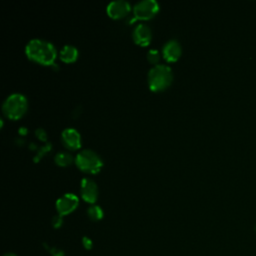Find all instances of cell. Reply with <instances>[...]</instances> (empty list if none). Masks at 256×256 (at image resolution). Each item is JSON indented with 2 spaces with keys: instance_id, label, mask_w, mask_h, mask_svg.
Instances as JSON below:
<instances>
[{
  "instance_id": "cell-1",
  "label": "cell",
  "mask_w": 256,
  "mask_h": 256,
  "mask_svg": "<svg viewBox=\"0 0 256 256\" xmlns=\"http://www.w3.org/2000/svg\"><path fill=\"white\" fill-rule=\"evenodd\" d=\"M25 52L30 59L45 65L52 64L57 56L55 46L51 42L40 38L29 40L25 46Z\"/></svg>"
},
{
  "instance_id": "cell-2",
  "label": "cell",
  "mask_w": 256,
  "mask_h": 256,
  "mask_svg": "<svg viewBox=\"0 0 256 256\" xmlns=\"http://www.w3.org/2000/svg\"><path fill=\"white\" fill-rule=\"evenodd\" d=\"M173 80V72L166 64L153 65L148 72V85L152 91H162L166 89Z\"/></svg>"
},
{
  "instance_id": "cell-3",
  "label": "cell",
  "mask_w": 256,
  "mask_h": 256,
  "mask_svg": "<svg viewBox=\"0 0 256 256\" xmlns=\"http://www.w3.org/2000/svg\"><path fill=\"white\" fill-rule=\"evenodd\" d=\"M28 108V100L22 93H12L3 102L2 110L10 119H18L22 117Z\"/></svg>"
},
{
  "instance_id": "cell-4",
  "label": "cell",
  "mask_w": 256,
  "mask_h": 256,
  "mask_svg": "<svg viewBox=\"0 0 256 256\" xmlns=\"http://www.w3.org/2000/svg\"><path fill=\"white\" fill-rule=\"evenodd\" d=\"M75 163L80 170L88 173H97L103 166L101 157L91 149L80 151L75 157Z\"/></svg>"
},
{
  "instance_id": "cell-5",
  "label": "cell",
  "mask_w": 256,
  "mask_h": 256,
  "mask_svg": "<svg viewBox=\"0 0 256 256\" xmlns=\"http://www.w3.org/2000/svg\"><path fill=\"white\" fill-rule=\"evenodd\" d=\"M159 10V3L156 0H140L133 7L135 18L149 19Z\"/></svg>"
},
{
  "instance_id": "cell-6",
  "label": "cell",
  "mask_w": 256,
  "mask_h": 256,
  "mask_svg": "<svg viewBox=\"0 0 256 256\" xmlns=\"http://www.w3.org/2000/svg\"><path fill=\"white\" fill-rule=\"evenodd\" d=\"M79 199L73 193H65L61 197H59L56 201V209L58 214L61 216L67 215L73 212L78 206Z\"/></svg>"
},
{
  "instance_id": "cell-7",
  "label": "cell",
  "mask_w": 256,
  "mask_h": 256,
  "mask_svg": "<svg viewBox=\"0 0 256 256\" xmlns=\"http://www.w3.org/2000/svg\"><path fill=\"white\" fill-rule=\"evenodd\" d=\"M81 197L88 203H94L98 198V186L94 180L90 178H83L80 184Z\"/></svg>"
},
{
  "instance_id": "cell-8",
  "label": "cell",
  "mask_w": 256,
  "mask_h": 256,
  "mask_svg": "<svg viewBox=\"0 0 256 256\" xmlns=\"http://www.w3.org/2000/svg\"><path fill=\"white\" fill-rule=\"evenodd\" d=\"M130 3L126 0H114L107 5V13L112 18H120L130 11Z\"/></svg>"
},
{
  "instance_id": "cell-9",
  "label": "cell",
  "mask_w": 256,
  "mask_h": 256,
  "mask_svg": "<svg viewBox=\"0 0 256 256\" xmlns=\"http://www.w3.org/2000/svg\"><path fill=\"white\" fill-rule=\"evenodd\" d=\"M133 39L141 46L148 45L152 39L151 28L144 23L137 24L133 29Z\"/></svg>"
},
{
  "instance_id": "cell-10",
  "label": "cell",
  "mask_w": 256,
  "mask_h": 256,
  "mask_svg": "<svg viewBox=\"0 0 256 256\" xmlns=\"http://www.w3.org/2000/svg\"><path fill=\"white\" fill-rule=\"evenodd\" d=\"M64 145L72 150L78 149L81 146V135L75 128H66L61 134Z\"/></svg>"
},
{
  "instance_id": "cell-11",
  "label": "cell",
  "mask_w": 256,
  "mask_h": 256,
  "mask_svg": "<svg viewBox=\"0 0 256 256\" xmlns=\"http://www.w3.org/2000/svg\"><path fill=\"white\" fill-rule=\"evenodd\" d=\"M181 53H182L181 45L176 39L168 40L162 48V54L164 58L169 62L178 60V58L181 56Z\"/></svg>"
},
{
  "instance_id": "cell-12",
  "label": "cell",
  "mask_w": 256,
  "mask_h": 256,
  "mask_svg": "<svg viewBox=\"0 0 256 256\" xmlns=\"http://www.w3.org/2000/svg\"><path fill=\"white\" fill-rule=\"evenodd\" d=\"M60 57L64 62H74L78 57V49L72 44H66L60 51Z\"/></svg>"
},
{
  "instance_id": "cell-13",
  "label": "cell",
  "mask_w": 256,
  "mask_h": 256,
  "mask_svg": "<svg viewBox=\"0 0 256 256\" xmlns=\"http://www.w3.org/2000/svg\"><path fill=\"white\" fill-rule=\"evenodd\" d=\"M55 162L59 166H68L73 162V156L71 153L66 151H60L55 155Z\"/></svg>"
},
{
  "instance_id": "cell-14",
  "label": "cell",
  "mask_w": 256,
  "mask_h": 256,
  "mask_svg": "<svg viewBox=\"0 0 256 256\" xmlns=\"http://www.w3.org/2000/svg\"><path fill=\"white\" fill-rule=\"evenodd\" d=\"M87 214L91 220L98 221L103 217V210L98 205H91L87 210Z\"/></svg>"
},
{
  "instance_id": "cell-15",
  "label": "cell",
  "mask_w": 256,
  "mask_h": 256,
  "mask_svg": "<svg viewBox=\"0 0 256 256\" xmlns=\"http://www.w3.org/2000/svg\"><path fill=\"white\" fill-rule=\"evenodd\" d=\"M147 59L150 63L156 65L159 64V60H160V52L157 49H150L147 52Z\"/></svg>"
},
{
  "instance_id": "cell-16",
  "label": "cell",
  "mask_w": 256,
  "mask_h": 256,
  "mask_svg": "<svg viewBox=\"0 0 256 256\" xmlns=\"http://www.w3.org/2000/svg\"><path fill=\"white\" fill-rule=\"evenodd\" d=\"M47 250H49V252L52 256H64V251L57 247H52V248L47 247Z\"/></svg>"
},
{
  "instance_id": "cell-17",
  "label": "cell",
  "mask_w": 256,
  "mask_h": 256,
  "mask_svg": "<svg viewBox=\"0 0 256 256\" xmlns=\"http://www.w3.org/2000/svg\"><path fill=\"white\" fill-rule=\"evenodd\" d=\"M63 223V220H62V216L61 215H55L53 218H52V225L55 227V228H59Z\"/></svg>"
},
{
  "instance_id": "cell-18",
  "label": "cell",
  "mask_w": 256,
  "mask_h": 256,
  "mask_svg": "<svg viewBox=\"0 0 256 256\" xmlns=\"http://www.w3.org/2000/svg\"><path fill=\"white\" fill-rule=\"evenodd\" d=\"M82 244H83V246H84V248L85 249H87V250H90L91 248H92V246H93V243H92V240L90 239V238H88V237H83V239H82Z\"/></svg>"
},
{
  "instance_id": "cell-19",
  "label": "cell",
  "mask_w": 256,
  "mask_h": 256,
  "mask_svg": "<svg viewBox=\"0 0 256 256\" xmlns=\"http://www.w3.org/2000/svg\"><path fill=\"white\" fill-rule=\"evenodd\" d=\"M4 256H16L14 253H6Z\"/></svg>"
}]
</instances>
